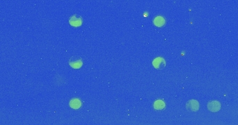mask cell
<instances>
[{
    "label": "cell",
    "instance_id": "cell-6",
    "mask_svg": "<svg viewBox=\"0 0 238 125\" xmlns=\"http://www.w3.org/2000/svg\"><path fill=\"white\" fill-rule=\"evenodd\" d=\"M70 107L73 109H78L82 107V102L79 99H72L69 103Z\"/></svg>",
    "mask_w": 238,
    "mask_h": 125
},
{
    "label": "cell",
    "instance_id": "cell-2",
    "mask_svg": "<svg viewBox=\"0 0 238 125\" xmlns=\"http://www.w3.org/2000/svg\"><path fill=\"white\" fill-rule=\"evenodd\" d=\"M69 64H70V66L72 67V68L79 69L82 66L83 62H82V60L81 58L72 57V58L70 59Z\"/></svg>",
    "mask_w": 238,
    "mask_h": 125
},
{
    "label": "cell",
    "instance_id": "cell-8",
    "mask_svg": "<svg viewBox=\"0 0 238 125\" xmlns=\"http://www.w3.org/2000/svg\"><path fill=\"white\" fill-rule=\"evenodd\" d=\"M165 108V103L163 100L158 99L154 103V108L155 110H162Z\"/></svg>",
    "mask_w": 238,
    "mask_h": 125
},
{
    "label": "cell",
    "instance_id": "cell-3",
    "mask_svg": "<svg viewBox=\"0 0 238 125\" xmlns=\"http://www.w3.org/2000/svg\"><path fill=\"white\" fill-rule=\"evenodd\" d=\"M69 23L70 25L74 27L80 26L82 24V19L79 15H74L71 16L69 20Z\"/></svg>",
    "mask_w": 238,
    "mask_h": 125
},
{
    "label": "cell",
    "instance_id": "cell-4",
    "mask_svg": "<svg viewBox=\"0 0 238 125\" xmlns=\"http://www.w3.org/2000/svg\"><path fill=\"white\" fill-rule=\"evenodd\" d=\"M207 108L211 112H217L221 109V104L217 100H212L207 104Z\"/></svg>",
    "mask_w": 238,
    "mask_h": 125
},
{
    "label": "cell",
    "instance_id": "cell-1",
    "mask_svg": "<svg viewBox=\"0 0 238 125\" xmlns=\"http://www.w3.org/2000/svg\"><path fill=\"white\" fill-rule=\"evenodd\" d=\"M186 108L189 111H197L199 109V103L197 100L191 99L186 104Z\"/></svg>",
    "mask_w": 238,
    "mask_h": 125
},
{
    "label": "cell",
    "instance_id": "cell-7",
    "mask_svg": "<svg viewBox=\"0 0 238 125\" xmlns=\"http://www.w3.org/2000/svg\"><path fill=\"white\" fill-rule=\"evenodd\" d=\"M165 22L166 21H165V19L163 17H162V16H157V17L154 19L153 23L156 26L161 27L164 25Z\"/></svg>",
    "mask_w": 238,
    "mask_h": 125
},
{
    "label": "cell",
    "instance_id": "cell-5",
    "mask_svg": "<svg viewBox=\"0 0 238 125\" xmlns=\"http://www.w3.org/2000/svg\"><path fill=\"white\" fill-rule=\"evenodd\" d=\"M153 65L156 69H162L166 66V62H165V60L164 58L158 57V58L154 59V61H153Z\"/></svg>",
    "mask_w": 238,
    "mask_h": 125
}]
</instances>
